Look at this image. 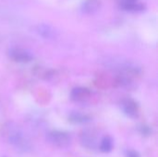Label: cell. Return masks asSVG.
Here are the masks:
<instances>
[{"instance_id":"cell-1","label":"cell","mask_w":158,"mask_h":157,"mask_svg":"<svg viewBox=\"0 0 158 157\" xmlns=\"http://www.w3.org/2000/svg\"><path fill=\"white\" fill-rule=\"evenodd\" d=\"M8 141L19 151L26 152L30 150V143L28 140L24 136L23 132L17 128H9Z\"/></svg>"},{"instance_id":"cell-2","label":"cell","mask_w":158,"mask_h":157,"mask_svg":"<svg viewBox=\"0 0 158 157\" xmlns=\"http://www.w3.org/2000/svg\"><path fill=\"white\" fill-rule=\"evenodd\" d=\"M46 140L52 145L58 148H67L70 144V137L66 132L59 130H53L47 134Z\"/></svg>"},{"instance_id":"cell-3","label":"cell","mask_w":158,"mask_h":157,"mask_svg":"<svg viewBox=\"0 0 158 157\" xmlns=\"http://www.w3.org/2000/svg\"><path fill=\"white\" fill-rule=\"evenodd\" d=\"M9 56L16 62H29L32 59V56L22 48H12L9 50Z\"/></svg>"},{"instance_id":"cell-4","label":"cell","mask_w":158,"mask_h":157,"mask_svg":"<svg viewBox=\"0 0 158 157\" xmlns=\"http://www.w3.org/2000/svg\"><path fill=\"white\" fill-rule=\"evenodd\" d=\"M101 6L100 0H85L81 5V11L83 14L91 15L99 10Z\"/></svg>"},{"instance_id":"cell-5","label":"cell","mask_w":158,"mask_h":157,"mask_svg":"<svg viewBox=\"0 0 158 157\" xmlns=\"http://www.w3.org/2000/svg\"><path fill=\"white\" fill-rule=\"evenodd\" d=\"M121 108L124 113L131 118H135L138 115V105L136 102L131 99L123 100L121 102Z\"/></svg>"},{"instance_id":"cell-6","label":"cell","mask_w":158,"mask_h":157,"mask_svg":"<svg viewBox=\"0 0 158 157\" xmlns=\"http://www.w3.org/2000/svg\"><path fill=\"white\" fill-rule=\"evenodd\" d=\"M36 31L39 35H41L45 39H53L56 36V29L49 24H45V23L39 24L36 27Z\"/></svg>"},{"instance_id":"cell-7","label":"cell","mask_w":158,"mask_h":157,"mask_svg":"<svg viewBox=\"0 0 158 157\" xmlns=\"http://www.w3.org/2000/svg\"><path fill=\"white\" fill-rule=\"evenodd\" d=\"M120 6L125 10L130 11H140L143 9V6L139 4L137 0H118Z\"/></svg>"},{"instance_id":"cell-8","label":"cell","mask_w":158,"mask_h":157,"mask_svg":"<svg viewBox=\"0 0 158 157\" xmlns=\"http://www.w3.org/2000/svg\"><path fill=\"white\" fill-rule=\"evenodd\" d=\"M91 93L88 89L82 88V87H78L72 90L71 92V98L74 101H84L90 96Z\"/></svg>"},{"instance_id":"cell-9","label":"cell","mask_w":158,"mask_h":157,"mask_svg":"<svg viewBox=\"0 0 158 157\" xmlns=\"http://www.w3.org/2000/svg\"><path fill=\"white\" fill-rule=\"evenodd\" d=\"M81 143H82L83 146H85L89 149H92L96 146V138L92 131H88V132L85 131L82 134Z\"/></svg>"},{"instance_id":"cell-10","label":"cell","mask_w":158,"mask_h":157,"mask_svg":"<svg viewBox=\"0 0 158 157\" xmlns=\"http://www.w3.org/2000/svg\"><path fill=\"white\" fill-rule=\"evenodd\" d=\"M69 118V121L75 124H84L91 120V118L88 116L81 114V113H72Z\"/></svg>"},{"instance_id":"cell-11","label":"cell","mask_w":158,"mask_h":157,"mask_svg":"<svg viewBox=\"0 0 158 157\" xmlns=\"http://www.w3.org/2000/svg\"><path fill=\"white\" fill-rule=\"evenodd\" d=\"M112 147H113V142H112V139L108 136L103 138V140L101 141L100 143V145H99V149L101 152L103 153H108L112 150Z\"/></svg>"},{"instance_id":"cell-12","label":"cell","mask_w":158,"mask_h":157,"mask_svg":"<svg viewBox=\"0 0 158 157\" xmlns=\"http://www.w3.org/2000/svg\"><path fill=\"white\" fill-rule=\"evenodd\" d=\"M126 157H140V155H139L136 151L131 150V151H128V152H127Z\"/></svg>"},{"instance_id":"cell-13","label":"cell","mask_w":158,"mask_h":157,"mask_svg":"<svg viewBox=\"0 0 158 157\" xmlns=\"http://www.w3.org/2000/svg\"><path fill=\"white\" fill-rule=\"evenodd\" d=\"M142 133L144 135H149L150 134V129L146 126H143L142 127Z\"/></svg>"}]
</instances>
